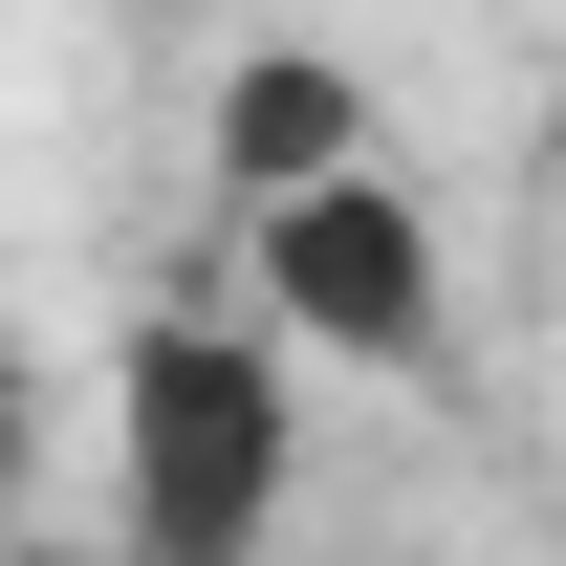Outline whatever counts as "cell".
Returning <instances> with one entry per match:
<instances>
[{"mask_svg":"<svg viewBox=\"0 0 566 566\" xmlns=\"http://www.w3.org/2000/svg\"><path fill=\"white\" fill-rule=\"evenodd\" d=\"M22 458H44V392H22V349H0V523H22Z\"/></svg>","mask_w":566,"mask_h":566,"instance_id":"4","label":"cell"},{"mask_svg":"<svg viewBox=\"0 0 566 566\" xmlns=\"http://www.w3.org/2000/svg\"><path fill=\"white\" fill-rule=\"evenodd\" d=\"M240 262H262V327L283 349H349V370H436V218L370 175V153H327V175H283V197H240Z\"/></svg>","mask_w":566,"mask_h":566,"instance_id":"2","label":"cell"},{"mask_svg":"<svg viewBox=\"0 0 566 566\" xmlns=\"http://www.w3.org/2000/svg\"><path fill=\"white\" fill-rule=\"evenodd\" d=\"M109 501L153 566H240L283 523V327H132L109 370Z\"/></svg>","mask_w":566,"mask_h":566,"instance_id":"1","label":"cell"},{"mask_svg":"<svg viewBox=\"0 0 566 566\" xmlns=\"http://www.w3.org/2000/svg\"><path fill=\"white\" fill-rule=\"evenodd\" d=\"M197 153H218V197H283V175L370 153V87L327 66V44H240V66H218V109H197Z\"/></svg>","mask_w":566,"mask_h":566,"instance_id":"3","label":"cell"}]
</instances>
